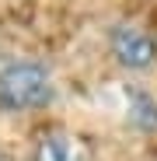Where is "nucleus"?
I'll use <instances>...</instances> for the list:
<instances>
[{"mask_svg":"<svg viewBox=\"0 0 157 161\" xmlns=\"http://www.w3.org/2000/svg\"><path fill=\"white\" fill-rule=\"evenodd\" d=\"M49 98H52V84L39 63H11L0 74V109L28 112L49 105Z\"/></svg>","mask_w":157,"mask_h":161,"instance_id":"1","label":"nucleus"},{"mask_svg":"<svg viewBox=\"0 0 157 161\" xmlns=\"http://www.w3.org/2000/svg\"><path fill=\"white\" fill-rule=\"evenodd\" d=\"M112 53H115V60H119L122 67L143 70V67H150L154 56H157V42H154L143 28H136V25H122V28L112 35Z\"/></svg>","mask_w":157,"mask_h":161,"instance_id":"2","label":"nucleus"},{"mask_svg":"<svg viewBox=\"0 0 157 161\" xmlns=\"http://www.w3.org/2000/svg\"><path fill=\"white\" fill-rule=\"evenodd\" d=\"M32 161H91V147L77 133L52 130V133H42V140L35 144Z\"/></svg>","mask_w":157,"mask_h":161,"instance_id":"3","label":"nucleus"}]
</instances>
